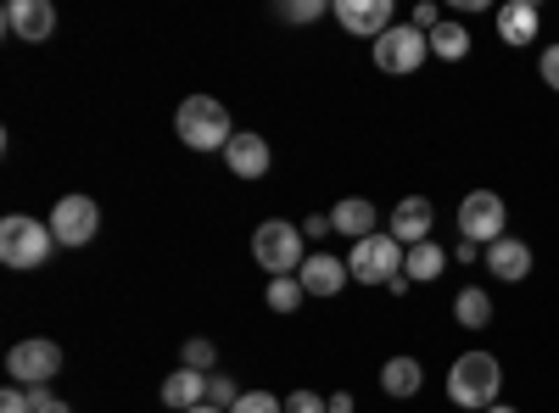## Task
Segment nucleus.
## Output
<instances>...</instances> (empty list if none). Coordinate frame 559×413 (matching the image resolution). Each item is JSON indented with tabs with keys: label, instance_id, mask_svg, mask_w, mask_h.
I'll return each mask as SVG.
<instances>
[{
	"label": "nucleus",
	"instance_id": "1",
	"mask_svg": "<svg viewBox=\"0 0 559 413\" xmlns=\"http://www.w3.org/2000/svg\"><path fill=\"white\" fill-rule=\"evenodd\" d=\"M448 402L453 408H464V413H487L492 402H498V391H503V363L492 357V352H459L453 357V369H448Z\"/></svg>",
	"mask_w": 559,
	"mask_h": 413
},
{
	"label": "nucleus",
	"instance_id": "2",
	"mask_svg": "<svg viewBox=\"0 0 559 413\" xmlns=\"http://www.w3.org/2000/svg\"><path fill=\"white\" fill-rule=\"evenodd\" d=\"M57 235L45 218H28V212H7L0 218V263H7L12 274H34L45 268V257H51Z\"/></svg>",
	"mask_w": 559,
	"mask_h": 413
},
{
	"label": "nucleus",
	"instance_id": "3",
	"mask_svg": "<svg viewBox=\"0 0 559 413\" xmlns=\"http://www.w3.org/2000/svg\"><path fill=\"white\" fill-rule=\"evenodd\" d=\"M174 134H179L191 151H224L229 141H236V123H229L224 101H213V96H185L179 112H174Z\"/></svg>",
	"mask_w": 559,
	"mask_h": 413
},
{
	"label": "nucleus",
	"instance_id": "4",
	"mask_svg": "<svg viewBox=\"0 0 559 413\" xmlns=\"http://www.w3.org/2000/svg\"><path fill=\"white\" fill-rule=\"evenodd\" d=\"M252 263L269 274V280H292V274H302V229L286 223V218H263L258 235H252Z\"/></svg>",
	"mask_w": 559,
	"mask_h": 413
},
{
	"label": "nucleus",
	"instance_id": "5",
	"mask_svg": "<svg viewBox=\"0 0 559 413\" xmlns=\"http://www.w3.org/2000/svg\"><path fill=\"white\" fill-rule=\"evenodd\" d=\"M403 257H408V246H397L386 229H376L369 241H358L347 252V274H353L358 286H392L397 274H403Z\"/></svg>",
	"mask_w": 559,
	"mask_h": 413
},
{
	"label": "nucleus",
	"instance_id": "6",
	"mask_svg": "<svg viewBox=\"0 0 559 413\" xmlns=\"http://www.w3.org/2000/svg\"><path fill=\"white\" fill-rule=\"evenodd\" d=\"M369 57H376V68H381V73L403 78V73H419V68H426V57H431V39H426V34H419V28L403 17L397 28H386L376 45H369Z\"/></svg>",
	"mask_w": 559,
	"mask_h": 413
},
{
	"label": "nucleus",
	"instance_id": "7",
	"mask_svg": "<svg viewBox=\"0 0 559 413\" xmlns=\"http://www.w3.org/2000/svg\"><path fill=\"white\" fill-rule=\"evenodd\" d=\"M453 223H459V241H476V246L487 252L492 241L509 235V229H503V223H509V207H503L498 191H471V196L459 202V218H453Z\"/></svg>",
	"mask_w": 559,
	"mask_h": 413
},
{
	"label": "nucleus",
	"instance_id": "8",
	"mask_svg": "<svg viewBox=\"0 0 559 413\" xmlns=\"http://www.w3.org/2000/svg\"><path fill=\"white\" fill-rule=\"evenodd\" d=\"M7 375H12V386H23V391L51 386V380L62 375V347H57V341H45V336L17 341V347L7 352Z\"/></svg>",
	"mask_w": 559,
	"mask_h": 413
},
{
	"label": "nucleus",
	"instance_id": "9",
	"mask_svg": "<svg viewBox=\"0 0 559 413\" xmlns=\"http://www.w3.org/2000/svg\"><path fill=\"white\" fill-rule=\"evenodd\" d=\"M51 235H57V246H68V252H79V246H90L96 241V229H102V207L90 202V196H62L57 207H51Z\"/></svg>",
	"mask_w": 559,
	"mask_h": 413
},
{
	"label": "nucleus",
	"instance_id": "10",
	"mask_svg": "<svg viewBox=\"0 0 559 413\" xmlns=\"http://www.w3.org/2000/svg\"><path fill=\"white\" fill-rule=\"evenodd\" d=\"M331 17H336L347 34L369 39V45H376L386 28L403 23V17H397V0H331Z\"/></svg>",
	"mask_w": 559,
	"mask_h": 413
},
{
	"label": "nucleus",
	"instance_id": "11",
	"mask_svg": "<svg viewBox=\"0 0 559 413\" xmlns=\"http://www.w3.org/2000/svg\"><path fill=\"white\" fill-rule=\"evenodd\" d=\"M7 34L17 39V45H45L57 34V7L51 0H7Z\"/></svg>",
	"mask_w": 559,
	"mask_h": 413
},
{
	"label": "nucleus",
	"instance_id": "12",
	"mask_svg": "<svg viewBox=\"0 0 559 413\" xmlns=\"http://www.w3.org/2000/svg\"><path fill=\"white\" fill-rule=\"evenodd\" d=\"M431 223H437L431 196H403V202L392 207V229H386V235H392L397 246H419V241H437Z\"/></svg>",
	"mask_w": 559,
	"mask_h": 413
},
{
	"label": "nucleus",
	"instance_id": "13",
	"mask_svg": "<svg viewBox=\"0 0 559 413\" xmlns=\"http://www.w3.org/2000/svg\"><path fill=\"white\" fill-rule=\"evenodd\" d=\"M532 246L521 241V235H503V241H492L487 252H481V268L492 274V280H503V286H521L526 274H532Z\"/></svg>",
	"mask_w": 559,
	"mask_h": 413
},
{
	"label": "nucleus",
	"instance_id": "14",
	"mask_svg": "<svg viewBox=\"0 0 559 413\" xmlns=\"http://www.w3.org/2000/svg\"><path fill=\"white\" fill-rule=\"evenodd\" d=\"M492 23H498V39L509 45V51L537 45V34H543V12L532 7V0H503V7L492 12Z\"/></svg>",
	"mask_w": 559,
	"mask_h": 413
},
{
	"label": "nucleus",
	"instance_id": "15",
	"mask_svg": "<svg viewBox=\"0 0 559 413\" xmlns=\"http://www.w3.org/2000/svg\"><path fill=\"white\" fill-rule=\"evenodd\" d=\"M269 162H274V151H269V141H263L258 129H236V141L224 146V168L236 173V179H263Z\"/></svg>",
	"mask_w": 559,
	"mask_h": 413
},
{
	"label": "nucleus",
	"instance_id": "16",
	"mask_svg": "<svg viewBox=\"0 0 559 413\" xmlns=\"http://www.w3.org/2000/svg\"><path fill=\"white\" fill-rule=\"evenodd\" d=\"M297 280H302V291H308V296L331 302V296H342V286L353 280V274H347V263H342V257H331V252H313V257L302 263Z\"/></svg>",
	"mask_w": 559,
	"mask_h": 413
},
{
	"label": "nucleus",
	"instance_id": "17",
	"mask_svg": "<svg viewBox=\"0 0 559 413\" xmlns=\"http://www.w3.org/2000/svg\"><path fill=\"white\" fill-rule=\"evenodd\" d=\"M376 223H381V212H376V202H369V196H342L331 207V229H336V235H347L353 246L376 235Z\"/></svg>",
	"mask_w": 559,
	"mask_h": 413
},
{
	"label": "nucleus",
	"instance_id": "18",
	"mask_svg": "<svg viewBox=\"0 0 559 413\" xmlns=\"http://www.w3.org/2000/svg\"><path fill=\"white\" fill-rule=\"evenodd\" d=\"M381 391H386L392 402H408V397L426 391V369H419V357H408V352L386 357V363H381Z\"/></svg>",
	"mask_w": 559,
	"mask_h": 413
},
{
	"label": "nucleus",
	"instance_id": "19",
	"mask_svg": "<svg viewBox=\"0 0 559 413\" xmlns=\"http://www.w3.org/2000/svg\"><path fill=\"white\" fill-rule=\"evenodd\" d=\"M403 274H408L414 286H437L442 274H448V246H442V241H419V246H408Z\"/></svg>",
	"mask_w": 559,
	"mask_h": 413
},
{
	"label": "nucleus",
	"instance_id": "20",
	"mask_svg": "<svg viewBox=\"0 0 559 413\" xmlns=\"http://www.w3.org/2000/svg\"><path fill=\"white\" fill-rule=\"evenodd\" d=\"M163 402H168L174 413L202 408V402H207V375H197V369H174V375L163 380Z\"/></svg>",
	"mask_w": 559,
	"mask_h": 413
},
{
	"label": "nucleus",
	"instance_id": "21",
	"mask_svg": "<svg viewBox=\"0 0 559 413\" xmlns=\"http://www.w3.org/2000/svg\"><path fill=\"white\" fill-rule=\"evenodd\" d=\"M426 39H431V57L437 62H464V57H471V28L453 23V17H442Z\"/></svg>",
	"mask_w": 559,
	"mask_h": 413
},
{
	"label": "nucleus",
	"instance_id": "22",
	"mask_svg": "<svg viewBox=\"0 0 559 413\" xmlns=\"http://www.w3.org/2000/svg\"><path fill=\"white\" fill-rule=\"evenodd\" d=\"M453 318L464 330H487L492 325V296L481 291V286H464L459 296H453Z\"/></svg>",
	"mask_w": 559,
	"mask_h": 413
},
{
	"label": "nucleus",
	"instance_id": "23",
	"mask_svg": "<svg viewBox=\"0 0 559 413\" xmlns=\"http://www.w3.org/2000/svg\"><path fill=\"white\" fill-rule=\"evenodd\" d=\"M179 369H197V375H218V347L207 336H191L179 347Z\"/></svg>",
	"mask_w": 559,
	"mask_h": 413
},
{
	"label": "nucleus",
	"instance_id": "24",
	"mask_svg": "<svg viewBox=\"0 0 559 413\" xmlns=\"http://www.w3.org/2000/svg\"><path fill=\"white\" fill-rule=\"evenodd\" d=\"M302 280L292 274V280H269V291H263V302H269V313H297L302 307Z\"/></svg>",
	"mask_w": 559,
	"mask_h": 413
},
{
	"label": "nucleus",
	"instance_id": "25",
	"mask_svg": "<svg viewBox=\"0 0 559 413\" xmlns=\"http://www.w3.org/2000/svg\"><path fill=\"white\" fill-rule=\"evenodd\" d=\"M229 413H286V397H274V391H241V402L229 408Z\"/></svg>",
	"mask_w": 559,
	"mask_h": 413
},
{
	"label": "nucleus",
	"instance_id": "26",
	"mask_svg": "<svg viewBox=\"0 0 559 413\" xmlns=\"http://www.w3.org/2000/svg\"><path fill=\"white\" fill-rule=\"evenodd\" d=\"M207 402L229 413V408H236V402H241V386H236V380H229V375H207Z\"/></svg>",
	"mask_w": 559,
	"mask_h": 413
},
{
	"label": "nucleus",
	"instance_id": "27",
	"mask_svg": "<svg viewBox=\"0 0 559 413\" xmlns=\"http://www.w3.org/2000/svg\"><path fill=\"white\" fill-rule=\"evenodd\" d=\"M286 413H331V397H319V391L297 386V391L286 397Z\"/></svg>",
	"mask_w": 559,
	"mask_h": 413
},
{
	"label": "nucleus",
	"instance_id": "28",
	"mask_svg": "<svg viewBox=\"0 0 559 413\" xmlns=\"http://www.w3.org/2000/svg\"><path fill=\"white\" fill-rule=\"evenodd\" d=\"M324 12H331V0H297V7H280V17H292V23H319Z\"/></svg>",
	"mask_w": 559,
	"mask_h": 413
},
{
	"label": "nucleus",
	"instance_id": "29",
	"mask_svg": "<svg viewBox=\"0 0 559 413\" xmlns=\"http://www.w3.org/2000/svg\"><path fill=\"white\" fill-rule=\"evenodd\" d=\"M537 73H543V84L559 96V45H543V57H537Z\"/></svg>",
	"mask_w": 559,
	"mask_h": 413
},
{
	"label": "nucleus",
	"instance_id": "30",
	"mask_svg": "<svg viewBox=\"0 0 559 413\" xmlns=\"http://www.w3.org/2000/svg\"><path fill=\"white\" fill-rule=\"evenodd\" d=\"M408 23H414V28H419V34H431V28H437V23H442V12H437V0H419V7H414V12H408Z\"/></svg>",
	"mask_w": 559,
	"mask_h": 413
},
{
	"label": "nucleus",
	"instance_id": "31",
	"mask_svg": "<svg viewBox=\"0 0 559 413\" xmlns=\"http://www.w3.org/2000/svg\"><path fill=\"white\" fill-rule=\"evenodd\" d=\"M0 413H34V397L23 386H7L0 391Z\"/></svg>",
	"mask_w": 559,
	"mask_h": 413
},
{
	"label": "nucleus",
	"instance_id": "32",
	"mask_svg": "<svg viewBox=\"0 0 559 413\" xmlns=\"http://www.w3.org/2000/svg\"><path fill=\"white\" fill-rule=\"evenodd\" d=\"M28 397H34V413H73V408H68V402H62L51 386H39V391H28Z\"/></svg>",
	"mask_w": 559,
	"mask_h": 413
},
{
	"label": "nucleus",
	"instance_id": "33",
	"mask_svg": "<svg viewBox=\"0 0 559 413\" xmlns=\"http://www.w3.org/2000/svg\"><path fill=\"white\" fill-rule=\"evenodd\" d=\"M302 235H331V212H313V218H302Z\"/></svg>",
	"mask_w": 559,
	"mask_h": 413
},
{
	"label": "nucleus",
	"instance_id": "34",
	"mask_svg": "<svg viewBox=\"0 0 559 413\" xmlns=\"http://www.w3.org/2000/svg\"><path fill=\"white\" fill-rule=\"evenodd\" d=\"M453 257H459V263H476V257H481V246H476V241H459V246H453Z\"/></svg>",
	"mask_w": 559,
	"mask_h": 413
},
{
	"label": "nucleus",
	"instance_id": "35",
	"mask_svg": "<svg viewBox=\"0 0 559 413\" xmlns=\"http://www.w3.org/2000/svg\"><path fill=\"white\" fill-rule=\"evenodd\" d=\"M331 413H353V397H347V391H336V397H331Z\"/></svg>",
	"mask_w": 559,
	"mask_h": 413
},
{
	"label": "nucleus",
	"instance_id": "36",
	"mask_svg": "<svg viewBox=\"0 0 559 413\" xmlns=\"http://www.w3.org/2000/svg\"><path fill=\"white\" fill-rule=\"evenodd\" d=\"M487 413H521V408H509V402H492V408H487Z\"/></svg>",
	"mask_w": 559,
	"mask_h": 413
},
{
	"label": "nucleus",
	"instance_id": "37",
	"mask_svg": "<svg viewBox=\"0 0 559 413\" xmlns=\"http://www.w3.org/2000/svg\"><path fill=\"white\" fill-rule=\"evenodd\" d=\"M191 413H224V408H213V402H202V408H191Z\"/></svg>",
	"mask_w": 559,
	"mask_h": 413
}]
</instances>
